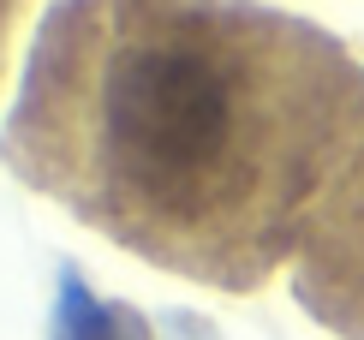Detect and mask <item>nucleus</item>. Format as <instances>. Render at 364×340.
Wrapping results in <instances>:
<instances>
[{
    "mask_svg": "<svg viewBox=\"0 0 364 340\" xmlns=\"http://www.w3.org/2000/svg\"><path fill=\"white\" fill-rule=\"evenodd\" d=\"M36 0H0V90H6V72H12V48H18V30L30 18Z\"/></svg>",
    "mask_w": 364,
    "mask_h": 340,
    "instance_id": "obj_3",
    "label": "nucleus"
},
{
    "mask_svg": "<svg viewBox=\"0 0 364 340\" xmlns=\"http://www.w3.org/2000/svg\"><path fill=\"white\" fill-rule=\"evenodd\" d=\"M293 275L311 317H323L346 340H364V119L305 245H299Z\"/></svg>",
    "mask_w": 364,
    "mask_h": 340,
    "instance_id": "obj_2",
    "label": "nucleus"
},
{
    "mask_svg": "<svg viewBox=\"0 0 364 340\" xmlns=\"http://www.w3.org/2000/svg\"><path fill=\"white\" fill-rule=\"evenodd\" d=\"M364 119V66L251 0H66L0 156L149 269L257 292L299 262Z\"/></svg>",
    "mask_w": 364,
    "mask_h": 340,
    "instance_id": "obj_1",
    "label": "nucleus"
}]
</instances>
